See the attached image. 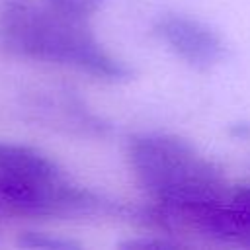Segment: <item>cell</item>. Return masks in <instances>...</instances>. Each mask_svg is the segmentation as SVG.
I'll return each instance as SVG.
<instances>
[{
    "label": "cell",
    "instance_id": "cell-2",
    "mask_svg": "<svg viewBox=\"0 0 250 250\" xmlns=\"http://www.w3.org/2000/svg\"><path fill=\"white\" fill-rule=\"evenodd\" d=\"M137 182L158 207H186L227 195L221 170L193 145L174 135H141L129 145Z\"/></svg>",
    "mask_w": 250,
    "mask_h": 250
},
{
    "label": "cell",
    "instance_id": "cell-7",
    "mask_svg": "<svg viewBox=\"0 0 250 250\" xmlns=\"http://www.w3.org/2000/svg\"><path fill=\"white\" fill-rule=\"evenodd\" d=\"M119 246L121 248H172V246H176V242L174 240H162L156 236H143V238L123 240Z\"/></svg>",
    "mask_w": 250,
    "mask_h": 250
},
{
    "label": "cell",
    "instance_id": "cell-5",
    "mask_svg": "<svg viewBox=\"0 0 250 250\" xmlns=\"http://www.w3.org/2000/svg\"><path fill=\"white\" fill-rule=\"evenodd\" d=\"M20 246L25 248H45V250H72V248H80L78 242L68 240V238H59V236H51V234H43V232H23L18 240Z\"/></svg>",
    "mask_w": 250,
    "mask_h": 250
},
{
    "label": "cell",
    "instance_id": "cell-1",
    "mask_svg": "<svg viewBox=\"0 0 250 250\" xmlns=\"http://www.w3.org/2000/svg\"><path fill=\"white\" fill-rule=\"evenodd\" d=\"M0 35L6 47L62 64L78 66L102 78H127L131 70L102 49L84 20L51 8L41 10L25 0H4L0 8Z\"/></svg>",
    "mask_w": 250,
    "mask_h": 250
},
{
    "label": "cell",
    "instance_id": "cell-4",
    "mask_svg": "<svg viewBox=\"0 0 250 250\" xmlns=\"http://www.w3.org/2000/svg\"><path fill=\"white\" fill-rule=\"evenodd\" d=\"M0 174L20 176V178H37V180H57L61 172L53 160L41 152L21 146V145H4L0 143Z\"/></svg>",
    "mask_w": 250,
    "mask_h": 250
},
{
    "label": "cell",
    "instance_id": "cell-6",
    "mask_svg": "<svg viewBox=\"0 0 250 250\" xmlns=\"http://www.w3.org/2000/svg\"><path fill=\"white\" fill-rule=\"evenodd\" d=\"M45 2L53 10H57L64 16L78 18V20H86L88 16L98 12L102 6V0H45Z\"/></svg>",
    "mask_w": 250,
    "mask_h": 250
},
{
    "label": "cell",
    "instance_id": "cell-3",
    "mask_svg": "<svg viewBox=\"0 0 250 250\" xmlns=\"http://www.w3.org/2000/svg\"><path fill=\"white\" fill-rule=\"evenodd\" d=\"M156 35L188 64L209 68L227 57V43L207 23L180 14H168L154 25Z\"/></svg>",
    "mask_w": 250,
    "mask_h": 250
},
{
    "label": "cell",
    "instance_id": "cell-8",
    "mask_svg": "<svg viewBox=\"0 0 250 250\" xmlns=\"http://www.w3.org/2000/svg\"><path fill=\"white\" fill-rule=\"evenodd\" d=\"M236 193H238V195H240V197H242V199H244V201L250 205V186L238 188V189H236Z\"/></svg>",
    "mask_w": 250,
    "mask_h": 250
}]
</instances>
